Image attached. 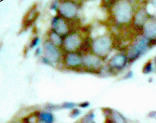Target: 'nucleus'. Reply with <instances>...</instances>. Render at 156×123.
I'll return each instance as SVG.
<instances>
[{
  "label": "nucleus",
  "mask_w": 156,
  "mask_h": 123,
  "mask_svg": "<svg viewBox=\"0 0 156 123\" xmlns=\"http://www.w3.org/2000/svg\"><path fill=\"white\" fill-rule=\"evenodd\" d=\"M113 119L116 123H125V120H124L123 117L118 113H114Z\"/></svg>",
  "instance_id": "39448f33"
},
{
  "label": "nucleus",
  "mask_w": 156,
  "mask_h": 123,
  "mask_svg": "<svg viewBox=\"0 0 156 123\" xmlns=\"http://www.w3.org/2000/svg\"><path fill=\"white\" fill-rule=\"evenodd\" d=\"M41 118L43 121L46 122H52L53 121V118H52V115L49 114V113H42L41 115Z\"/></svg>",
  "instance_id": "20e7f679"
},
{
  "label": "nucleus",
  "mask_w": 156,
  "mask_h": 123,
  "mask_svg": "<svg viewBox=\"0 0 156 123\" xmlns=\"http://www.w3.org/2000/svg\"><path fill=\"white\" fill-rule=\"evenodd\" d=\"M39 123H46V122H39Z\"/></svg>",
  "instance_id": "0eeeda50"
},
{
  "label": "nucleus",
  "mask_w": 156,
  "mask_h": 123,
  "mask_svg": "<svg viewBox=\"0 0 156 123\" xmlns=\"http://www.w3.org/2000/svg\"><path fill=\"white\" fill-rule=\"evenodd\" d=\"M112 62H113L115 66H117L120 65H123L124 62H125V60H124L123 57H122V56H118V57L115 58V59Z\"/></svg>",
  "instance_id": "423d86ee"
},
{
  "label": "nucleus",
  "mask_w": 156,
  "mask_h": 123,
  "mask_svg": "<svg viewBox=\"0 0 156 123\" xmlns=\"http://www.w3.org/2000/svg\"><path fill=\"white\" fill-rule=\"evenodd\" d=\"M146 33L149 36H153L156 34V23H151L148 24L146 27Z\"/></svg>",
  "instance_id": "7ed1b4c3"
},
{
  "label": "nucleus",
  "mask_w": 156,
  "mask_h": 123,
  "mask_svg": "<svg viewBox=\"0 0 156 123\" xmlns=\"http://www.w3.org/2000/svg\"><path fill=\"white\" fill-rule=\"evenodd\" d=\"M130 8L127 4L122 5L118 10V17L120 21H126L130 17Z\"/></svg>",
  "instance_id": "f257e3e1"
},
{
  "label": "nucleus",
  "mask_w": 156,
  "mask_h": 123,
  "mask_svg": "<svg viewBox=\"0 0 156 123\" xmlns=\"http://www.w3.org/2000/svg\"><path fill=\"white\" fill-rule=\"evenodd\" d=\"M109 45L110 44H109V40L108 38H102L101 39H99L95 44L96 51L99 54L106 52L109 47Z\"/></svg>",
  "instance_id": "f03ea898"
}]
</instances>
